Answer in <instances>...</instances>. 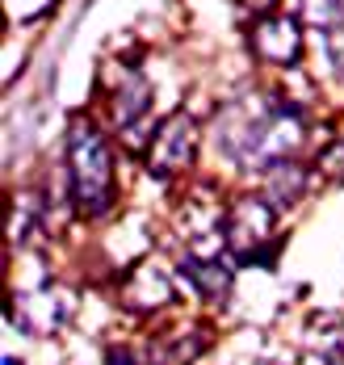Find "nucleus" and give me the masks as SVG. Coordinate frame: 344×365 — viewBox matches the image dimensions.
<instances>
[{
    "mask_svg": "<svg viewBox=\"0 0 344 365\" xmlns=\"http://www.w3.org/2000/svg\"><path fill=\"white\" fill-rule=\"evenodd\" d=\"M311 181H315V173H311L306 164L281 160V164H273L265 173V197L277 210H290V206H298L306 193H311Z\"/></svg>",
    "mask_w": 344,
    "mask_h": 365,
    "instance_id": "nucleus-9",
    "label": "nucleus"
},
{
    "mask_svg": "<svg viewBox=\"0 0 344 365\" xmlns=\"http://www.w3.org/2000/svg\"><path fill=\"white\" fill-rule=\"evenodd\" d=\"M68 189H72L76 210L88 219H101L118 206L114 151L84 113H76L68 126Z\"/></svg>",
    "mask_w": 344,
    "mask_h": 365,
    "instance_id": "nucleus-1",
    "label": "nucleus"
},
{
    "mask_svg": "<svg viewBox=\"0 0 344 365\" xmlns=\"http://www.w3.org/2000/svg\"><path fill=\"white\" fill-rule=\"evenodd\" d=\"M294 17L311 30H319V34H332V30L344 26V0H298Z\"/></svg>",
    "mask_w": 344,
    "mask_h": 365,
    "instance_id": "nucleus-10",
    "label": "nucleus"
},
{
    "mask_svg": "<svg viewBox=\"0 0 344 365\" xmlns=\"http://www.w3.org/2000/svg\"><path fill=\"white\" fill-rule=\"evenodd\" d=\"M231 269L235 264H227L223 256H193V252H185L181 264H177V273L189 282V290L206 302H223L231 294Z\"/></svg>",
    "mask_w": 344,
    "mask_h": 365,
    "instance_id": "nucleus-7",
    "label": "nucleus"
},
{
    "mask_svg": "<svg viewBox=\"0 0 344 365\" xmlns=\"http://www.w3.org/2000/svg\"><path fill=\"white\" fill-rule=\"evenodd\" d=\"M110 110H114V122L122 126V130L139 126V122L152 113V80L139 72L135 63L122 72V84L110 93Z\"/></svg>",
    "mask_w": 344,
    "mask_h": 365,
    "instance_id": "nucleus-8",
    "label": "nucleus"
},
{
    "mask_svg": "<svg viewBox=\"0 0 344 365\" xmlns=\"http://www.w3.org/2000/svg\"><path fill=\"white\" fill-rule=\"evenodd\" d=\"M239 4H244L248 13H256V17H269V13L277 9V0H239Z\"/></svg>",
    "mask_w": 344,
    "mask_h": 365,
    "instance_id": "nucleus-13",
    "label": "nucleus"
},
{
    "mask_svg": "<svg viewBox=\"0 0 344 365\" xmlns=\"http://www.w3.org/2000/svg\"><path fill=\"white\" fill-rule=\"evenodd\" d=\"M197 122L189 110H172L160 126H155L152 143H147V173L155 181H172L181 173H189L193 160H197Z\"/></svg>",
    "mask_w": 344,
    "mask_h": 365,
    "instance_id": "nucleus-3",
    "label": "nucleus"
},
{
    "mask_svg": "<svg viewBox=\"0 0 344 365\" xmlns=\"http://www.w3.org/2000/svg\"><path fill=\"white\" fill-rule=\"evenodd\" d=\"M256 365H277V361H256Z\"/></svg>",
    "mask_w": 344,
    "mask_h": 365,
    "instance_id": "nucleus-15",
    "label": "nucleus"
},
{
    "mask_svg": "<svg viewBox=\"0 0 344 365\" xmlns=\"http://www.w3.org/2000/svg\"><path fill=\"white\" fill-rule=\"evenodd\" d=\"M4 365H26V361H17V357H4Z\"/></svg>",
    "mask_w": 344,
    "mask_h": 365,
    "instance_id": "nucleus-14",
    "label": "nucleus"
},
{
    "mask_svg": "<svg viewBox=\"0 0 344 365\" xmlns=\"http://www.w3.org/2000/svg\"><path fill=\"white\" fill-rule=\"evenodd\" d=\"M76 311V298L72 290L63 286H42V290H26V294H13L9 302V324L30 336H51L59 331Z\"/></svg>",
    "mask_w": 344,
    "mask_h": 365,
    "instance_id": "nucleus-4",
    "label": "nucleus"
},
{
    "mask_svg": "<svg viewBox=\"0 0 344 365\" xmlns=\"http://www.w3.org/2000/svg\"><path fill=\"white\" fill-rule=\"evenodd\" d=\"M323 51H328L332 72L344 76V26H340V30H332V34H323Z\"/></svg>",
    "mask_w": 344,
    "mask_h": 365,
    "instance_id": "nucleus-12",
    "label": "nucleus"
},
{
    "mask_svg": "<svg viewBox=\"0 0 344 365\" xmlns=\"http://www.w3.org/2000/svg\"><path fill=\"white\" fill-rule=\"evenodd\" d=\"M122 307L126 311H135V315H155V311H164L172 298H177V286H172V273L168 269H160L155 260H139V264H130V273L122 277Z\"/></svg>",
    "mask_w": 344,
    "mask_h": 365,
    "instance_id": "nucleus-6",
    "label": "nucleus"
},
{
    "mask_svg": "<svg viewBox=\"0 0 344 365\" xmlns=\"http://www.w3.org/2000/svg\"><path fill=\"white\" fill-rule=\"evenodd\" d=\"M252 55L269 68H298L303 59V21L294 13H269L252 26Z\"/></svg>",
    "mask_w": 344,
    "mask_h": 365,
    "instance_id": "nucleus-5",
    "label": "nucleus"
},
{
    "mask_svg": "<svg viewBox=\"0 0 344 365\" xmlns=\"http://www.w3.org/2000/svg\"><path fill=\"white\" fill-rule=\"evenodd\" d=\"M227 252L239 269H273L281 252L277 240V206L265 193H239L227 206Z\"/></svg>",
    "mask_w": 344,
    "mask_h": 365,
    "instance_id": "nucleus-2",
    "label": "nucleus"
},
{
    "mask_svg": "<svg viewBox=\"0 0 344 365\" xmlns=\"http://www.w3.org/2000/svg\"><path fill=\"white\" fill-rule=\"evenodd\" d=\"M311 173L328 185H344V139H332V143L323 147V151L315 155V168H311Z\"/></svg>",
    "mask_w": 344,
    "mask_h": 365,
    "instance_id": "nucleus-11",
    "label": "nucleus"
}]
</instances>
